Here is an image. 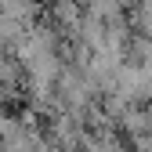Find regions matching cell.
Here are the masks:
<instances>
[{"label": "cell", "instance_id": "obj_1", "mask_svg": "<svg viewBox=\"0 0 152 152\" xmlns=\"http://www.w3.org/2000/svg\"><path fill=\"white\" fill-rule=\"evenodd\" d=\"M80 152H130V148L120 138L116 127H87L83 141H80Z\"/></svg>", "mask_w": 152, "mask_h": 152}]
</instances>
